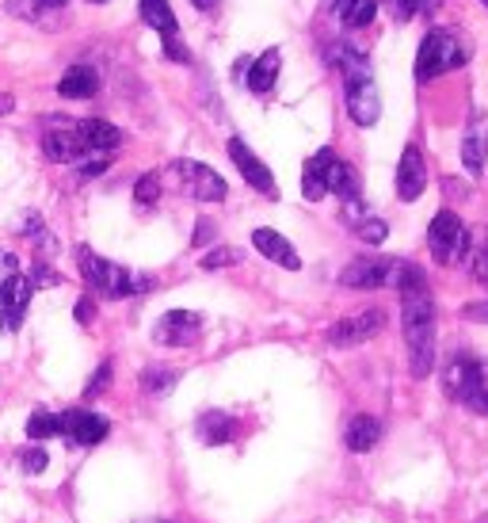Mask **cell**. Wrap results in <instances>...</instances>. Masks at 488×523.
Instances as JSON below:
<instances>
[{
	"label": "cell",
	"mask_w": 488,
	"mask_h": 523,
	"mask_svg": "<svg viewBox=\"0 0 488 523\" xmlns=\"http://www.w3.org/2000/svg\"><path fill=\"white\" fill-rule=\"evenodd\" d=\"M111 386V363H104V367H96V375H92V383H88V398H96V393H104Z\"/></svg>",
	"instance_id": "cell-38"
},
{
	"label": "cell",
	"mask_w": 488,
	"mask_h": 523,
	"mask_svg": "<svg viewBox=\"0 0 488 523\" xmlns=\"http://www.w3.org/2000/svg\"><path fill=\"white\" fill-rule=\"evenodd\" d=\"M469 58L473 50L454 31H427L420 42V54H416V77L435 80L442 73H450V69H462Z\"/></svg>",
	"instance_id": "cell-3"
},
{
	"label": "cell",
	"mask_w": 488,
	"mask_h": 523,
	"mask_svg": "<svg viewBox=\"0 0 488 523\" xmlns=\"http://www.w3.org/2000/svg\"><path fill=\"white\" fill-rule=\"evenodd\" d=\"M382 4H385V8H390V12H393V16H397V20H408V16H412V12H416V8H412V0H382Z\"/></svg>",
	"instance_id": "cell-42"
},
{
	"label": "cell",
	"mask_w": 488,
	"mask_h": 523,
	"mask_svg": "<svg viewBox=\"0 0 488 523\" xmlns=\"http://www.w3.org/2000/svg\"><path fill=\"white\" fill-rule=\"evenodd\" d=\"M279 65H282V54H279L275 46L264 50L260 58H252V62H248V77H244V84H248V92L264 96V92L275 89V80H279Z\"/></svg>",
	"instance_id": "cell-19"
},
{
	"label": "cell",
	"mask_w": 488,
	"mask_h": 523,
	"mask_svg": "<svg viewBox=\"0 0 488 523\" xmlns=\"http://www.w3.org/2000/svg\"><path fill=\"white\" fill-rule=\"evenodd\" d=\"M38 4H42V8H46V12H62V8L69 4V0H38Z\"/></svg>",
	"instance_id": "cell-46"
},
{
	"label": "cell",
	"mask_w": 488,
	"mask_h": 523,
	"mask_svg": "<svg viewBox=\"0 0 488 523\" xmlns=\"http://www.w3.org/2000/svg\"><path fill=\"white\" fill-rule=\"evenodd\" d=\"M57 283H62V275H57L54 267H46V264L35 267V287H57Z\"/></svg>",
	"instance_id": "cell-40"
},
{
	"label": "cell",
	"mask_w": 488,
	"mask_h": 523,
	"mask_svg": "<svg viewBox=\"0 0 488 523\" xmlns=\"http://www.w3.org/2000/svg\"><path fill=\"white\" fill-rule=\"evenodd\" d=\"M324 4H328V8H332V12H340L343 4H348V0H324Z\"/></svg>",
	"instance_id": "cell-48"
},
{
	"label": "cell",
	"mask_w": 488,
	"mask_h": 523,
	"mask_svg": "<svg viewBox=\"0 0 488 523\" xmlns=\"http://www.w3.org/2000/svg\"><path fill=\"white\" fill-rule=\"evenodd\" d=\"M77 131H80L84 146H88L92 153H114L122 146V131L111 126L107 119H84V122H77Z\"/></svg>",
	"instance_id": "cell-20"
},
{
	"label": "cell",
	"mask_w": 488,
	"mask_h": 523,
	"mask_svg": "<svg viewBox=\"0 0 488 523\" xmlns=\"http://www.w3.org/2000/svg\"><path fill=\"white\" fill-rule=\"evenodd\" d=\"M92 4H104V0H92Z\"/></svg>",
	"instance_id": "cell-49"
},
{
	"label": "cell",
	"mask_w": 488,
	"mask_h": 523,
	"mask_svg": "<svg viewBox=\"0 0 488 523\" xmlns=\"http://www.w3.org/2000/svg\"><path fill=\"white\" fill-rule=\"evenodd\" d=\"M73 314H77V321H80V325H92V317H96V306H92V299H80Z\"/></svg>",
	"instance_id": "cell-43"
},
{
	"label": "cell",
	"mask_w": 488,
	"mask_h": 523,
	"mask_svg": "<svg viewBox=\"0 0 488 523\" xmlns=\"http://www.w3.org/2000/svg\"><path fill=\"white\" fill-rule=\"evenodd\" d=\"M107 164H111V153H92L77 168H80V176H99V173H107Z\"/></svg>",
	"instance_id": "cell-36"
},
{
	"label": "cell",
	"mask_w": 488,
	"mask_h": 523,
	"mask_svg": "<svg viewBox=\"0 0 488 523\" xmlns=\"http://www.w3.org/2000/svg\"><path fill=\"white\" fill-rule=\"evenodd\" d=\"M427 188V164H424V153L408 146L405 153H400V164H397V199L400 203H412L420 199Z\"/></svg>",
	"instance_id": "cell-16"
},
{
	"label": "cell",
	"mask_w": 488,
	"mask_h": 523,
	"mask_svg": "<svg viewBox=\"0 0 488 523\" xmlns=\"http://www.w3.org/2000/svg\"><path fill=\"white\" fill-rule=\"evenodd\" d=\"M27 435H31L35 443L50 440V435H57V413H35L31 420H27Z\"/></svg>",
	"instance_id": "cell-33"
},
{
	"label": "cell",
	"mask_w": 488,
	"mask_h": 523,
	"mask_svg": "<svg viewBox=\"0 0 488 523\" xmlns=\"http://www.w3.org/2000/svg\"><path fill=\"white\" fill-rule=\"evenodd\" d=\"M8 16H16V20H27V23H46L54 12H46L38 4V0H8Z\"/></svg>",
	"instance_id": "cell-29"
},
{
	"label": "cell",
	"mask_w": 488,
	"mask_h": 523,
	"mask_svg": "<svg viewBox=\"0 0 488 523\" xmlns=\"http://www.w3.org/2000/svg\"><path fill=\"white\" fill-rule=\"evenodd\" d=\"M427 249L439 264H462L469 257V230L454 210H439L427 225Z\"/></svg>",
	"instance_id": "cell-4"
},
{
	"label": "cell",
	"mask_w": 488,
	"mask_h": 523,
	"mask_svg": "<svg viewBox=\"0 0 488 523\" xmlns=\"http://www.w3.org/2000/svg\"><path fill=\"white\" fill-rule=\"evenodd\" d=\"M57 92H62L65 100H92V96L99 92V77H96V69H88V65H73V69H65V77L57 80Z\"/></svg>",
	"instance_id": "cell-23"
},
{
	"label": "cell",
	"mask_w": 488,
	"mask_h": 523,
	"mask_svg": "<svg viewBox=\"0 0 488 523\" xmlns=\"http://www.w3.org/2000/svg\"><path fill=\"white\" fill-rule=\"evenodd\" d=\"M156 199H161V173H146V176L134 183V203L153 207Z\"/></svg>",
	"instance_id": "cell-32"
},
{
	"label": "cell",
	"mask_w": 488,
	"mask_h": 523,
	"mask_svg": "<svg viewBox=\"0 0 488 523\" xmlns=\"http://www.w3.org/2000/svg\"><path fill=\"white\" fill-rule=\"evenodd\" d=\"M16 111V96H8V92H0V119L12 115Z\"/></svg>",
	"instance_id": "cell-44"
},
{
	"label": "cell",
	"mask_w": 488,
	"mask_h": 523,
	"mask_svg": "<svg viewBox=\"0 0 488 523\" xmlns=\"http://www.w3.org/2000/svg\"><path fill=\"white\" fill-rule=\"evenodd\" d=\"M164 58H172V62H191V54H188V46H183L180 35H164Z\"/></svg>",
	"instance_id": "cell-37"
},
{
	"label": "cell",
	"mask_w": 488,
	"mask_h": 523,
	"mask_svg": "<svg viewBox=\"0 0 488 523\" xmlns=\"http://www.w3.org/2000/svg\"><path fill=\"white\" fill-rule=\"evenodd\" d=\"M252 245L260 249V257H267L271 264H279V267H290V272H298V267H301V257L294 252V245L286 241L282 233L267 230V225H260V230L252 233Z\"/></svg>",
	"instance_id": "cell-18"
},
{
	"label": "cell",
	"mask_w": 488,
	"mask_h": 523,
	"mask_svg": "<svg viewBox=\"0 0 488 523\" xmlns=\"http://www.w3.org/2000/svg\"><path fill=\"white\" fill-rule=\"evenodd\" d=\"M481 523H488V519H481Z\"/></svg>",
	"instance_id": "cell-50"
},
{
	"label": "cell",
	"mask_w": 488,
	"mask_h": 523,
	"mask_svg": "<svg viewBox=\"0 0 488 523\" xmlns=\"http://www.w3.org/2000/svg\"><path fill=\"white\" fill-rule=\"evenodd\" d=\"M141 386L161 398V393H168L172 386H176V371H164V367H149V371L141 375Z\"/></svg>",
	"instance_id": "cell-31"
},
{
	"label": "cell",
	"mask_w": 488,
	"mask_h": 523,
	"mask_svg": "<svg viewBox=\"0 0 488 523\" xmlns=\"http://www.w3.org/2000/svg\"><path fill=\"white\" fill-rule=\"evenodd\" d=\"M484 4H488V0H484Z\"/></svg>",
	"instance_id": "cell-51"
},
{
	"label": "cell",
	"mask_w": 488,
	"mask_h": 523,
	"mask_svg": "<svg viewBox=\"0 0 488 523\" xmlns=\"http://www.w3.org/2000/svg\"><path fill=\"white\" fill-rule=\"evenodd\" d=\"M195 432H198V440H203L206 447H222L233 440V432H237V424L229 413H222V409H210V413H203L195 420Z\"/></svg>",
	"instance_id": "cell-22"
},
{
	"label": "cell",
	"mask_w": 488,
	"mask_h": 523,
	"mask_svg": "<svg viewBox=\"0 0 488 523\" xmlns=\"http://www.w3.org/2000/svg\"><path fill=\"white\" fill-rule=\"evenodd\" d=\"M348 115L358 126H374L382 119V92L374 77H355L348 80Z\"/></svg>",
	"instance_id": "cell-14"
},
{
	"label": "cell",
	"mask_w": 488,
	"mask_h": 523,
	"mask_svg": "<svg viewBox=\"0 0 488 523\" xmlns=\"http://www.w3.org/2000/svg\"><path fill=\"white\" fill-rule=\"evenodd\" d=\"M317 168H321V176H324V188L340 195L343 203H358V195H363V183H358V173L348 164V161H340L332 149H321L317 157Z\"/></svg>",
	"instance_id": "cell-10"
},
{
	"label": "cell",
	"mask_w": 488,
	"mask_h": 523,
	"mask_svg": "<svg viewBox=\"0 0 488 523\" xmlns=\"http://www.w3.org/2000/svg\"><path fill=\"white\" fill-rule=\"evenodd\" d=\"M77 264H80V275L84 283L96 291V294H104V299H130V294L138 291H149L153 287V279L149 275H134V272H126L122 264H111L104 257H96V252L88 245H80L77 249Z\"/></svg>",
	"instance_id": "cell-2"
},
{
	"label": "cell",
	"mask_w": 488,
	"mask_h": 523,
	"mask_svg": "<svg viewBox=\"0 0 488 523\" xmlns=\"http://www.w3.org/2000/svg\"><path fill=\"white\" fill-rule=\"evenodd\" d=\"M210 241H214V222H210V218H198L195 233H191V245L203 249V245H210Z\"/></svg>",
	"instance_id": "cell-39"
},
{
	"label": "cell",
	"mask_w": 488,
	"mask_h": 523,
	"mask_svg": "<svg viewBox=\"0 0 488 523\" xmlns=\"http://www.w3.org/2000/svg\"><path fill=\"white\" fill-rule=\"evenodd\" d=\"M229 157H233V164H237V173L252 183L260 195H267V199H279V188H275V176H271V168L256 157V153L244 146L240 138H229Z\"/></svg>",
	"instance_id": "cell-12"
},
{
	"label": "cell",
	"mask_w": 488,
	"mask_h": 523,
	"mask_svg": "<svg viewBox=\"0 0 488 523\" xmlns=\"http://www.w3.org/2000/svg\"><path fill=\"white\" fill-rule=\"evenodd\" d=\"M31 291H35V283L23 279L20 272H12L0 283V329L4 333H16L23 325V314L31 306Z\"/></svg>",
	"instance_id": "cell-9"
},
{
	"label": "cell",
	"mask_w": 488,
	"mask_h": 523,
	"mask_svg": "<svg viewBox=\"0 0 488 523\" xmlns=\"http://www.w3.org/2000/svg\"><path fill=\"white\" fill-rule=\"evenodd\" d=\"M385 329V309H363V314H351L336 321L328 329V344L332 348H355V344H366Z\"/></svg>",
	"instance_id": "cell-7"
},
{
	"label": "cell",
	"mask_w": 488,
	"mask_h": 523,
	"mask_svg": "<svg viewBox=\"0 0 488 523\" xmlns=\"http://www.w3.org/2000/svg\"><path fill=\"white\" fill-rule=\"evenodd\" d=\"M42 153H46V161H54V164H80L84 157H92V149L84 146L77 122L62 126V131H46V138H42Z\"/></svg>",
	"instance_id": "cell-13"
},
{
	"label": "cell",
	"mask_w": 488,
	"mask_h": 523,
	"mask_svg": "<svg viewBox=\"0 0 488 523\" xmlns=\"http://www.w3.org/2000/svg\"><path fill=\"white\" fill-rule=\"evenodd\" d=\"M229 264H240V249H233V245H222V249H214V252H206L203 257V267L206 272H218V267H229Z\"/></svg>",
	"instance_id": "cell-35"
},
{
	"label": "cell",
	"mask_w": 488,
	"mask_h": 523,
	"mask_svg": "<svg viewBox=\"0 0 488 523\" xmlns=\"http://www.w3.org/2000/svg\"><path fill=\"white\" fill-rule=\"evenodd\" d=\"M348 225H351V233L358 237V241H366V245H382L385 237H390V225H385L382 218L363 215L358 203H348Z\"/></svg>",
	"instance_id": "cell-24"
},
{
	"label": "cell",
	"mask_w": 488,
	"mask_h": 523,
	"mask_svg": "<svg viewBox=\"0 0 488 523\" xmlns=\"http://www.w3.org/2000/svg\"><path fill=\"white\" fill-rule=\"evenodd\" d=\"M462 317H466V321L488 325V302H469V306H462Z\"/></svg>",
	"instance_id": "cell-41"
},
{
	"label": "cell",
	"mask_w": 488,
	"mask_h": 523,
	"mask_svg": "<svg viewBox=\"0 0 488 523\" xmlns=\"http://www.w3.org/2000/svg\"><path fill=\"white\" fill-rule=\"evenodd\" d=\"M301 191H306V199L309 203H317V199H324L328 195V188H324V176H321V168H317V161H306V168H301Z\"/></svg>",
	"instance_id": "cell-28"
},
{
	"label": "cell",
	"mask_w": 488,
	"mask_h": 523,
	"mask_svg": "<svg viewBox=\"0 0 488 523\" xmlns=\"http://www.w3.org/2000/svg\"><path fill=\"white\" fill-rule=\"evenodd\" d=\"M408 260H393V257H358L340 272V283L351 291H378V287H397L405 275Z\"/></svg>",
	"instance_id": "cell-5"
},
{
	"label": "cell",
	"mask_w": 488,
	"mask_h": 523,
	"mask_svg": "<svg viewBox=\"0 0 488 523\" xmlns=\"http://www.w3.org/2000/svg\"><path fill=\"white\" fill-rule=\"evenodd\" d=\"M336 16H340L343 27H366L370 20L378 16V0H348Z\"/></svg>",
	"instance_id": "cell-27"
},
{
	"label": "cell",
	"mask_w": 488,
	"mask_h": 523,
	"mask_svg": "<svg viewBox=\"0 0 488 523\" xmlns=\"http://www.w3.org/2000/svg\"><path fill=\"white\" fill-rule=\"evenodd\" d=\"M469 272L477 283H488V233L477 230V233H469Z\"/></svg>",
	"instance_id": "cell-26"
},
{
	"label": "cell",
	"mask_w": 488,
	"mask_h": 523,
	"mask_svg": "<svg viewBox=\"0 0 488 523\" xmlns=\"http://www.w3.org/2000/svg\"><path fill=\"white\" fill-rule=\"evenodd\" d=\"M466 409H473V413H484L488 417V363H481L477 371V383H473V390L466 393Z\"/></svg>",
	"instance_id": "cell-30"
},
{
	"label": "cell",
	"mask_w": 488,
	"mask_h": 523,
	"mask_svg": "<svg viewBox=\"0 0 488 523\" xmlns=\"http://www.w3.org/2000/svg\"><path fill=\"white\" fill-rule=\"evenodd\" d=\"M20 466L27 474H42L50 466V455H46V447H38V443H31V447H23L20 451Z\"/></svg>",
	"instance_id": "cell-34"
},
{
	"label": "cell",
	"mask_w": 488,
	"mask_h": 523,
	"mask_svg": "<svg viewBox=\"0 0 488 523\" xmlns=\"http://www.w3.org/2000/svg\"><path fill=\"white\" fill-rule=\"evenodd\" d=\"M198 333H203V317L198 314H191V309H168V314L156 321L153 341L164 348H188L198 341Z\"/></svg>",
	"instance_id": "cell-11"
},
{
	"label": "cell",
	"mask_w": 488,
	"mask_h": 523,
	"mask_svg": "<svg viewBox=\"0 0 488 523\" xmlns=\"http://www.w3.org/2000/svg\"><path fill=\"white\" fill-rule=\"evenodd\" d=\"M462 164L469 176H481L488 164V111H473L466 122V138H462Z\"/></svg>",
	"instance_id": "cell-15"
},
{
	"label": "cell",
	"mask_w": 488,
	"mask_h": 523,
	"mask_svg": "<svg viewBox=\"0 0 488 523\" xmlns=\"http://www.w3.org/2000/svg\"><path fill=\"white\" fill-rule=\"evenodd\" d=\"M477 371H481V359L450 356L447 367H442V390H447V398L466 401V393L473 390V383H477Z\"/></svg>",
	"instance_id": "cell-17"
},
{
	"label": "cell",
	"mask_w": 488,
	"mask_h": 523,
	"mask_svg": "<svg viewBox=\"0 0 488 523\" xmlns=\"http://www.w3.org/2000/svg\"><path fill=\"white\" fill-rule=\"evenodd\" d=\"M172 173L180 176V188L191 195L198 203H222L225 199V180L214 173L210 164H198V161H176Z\"/></svg>",
	"instance_id": "cell-6"
},
{
	"label": "cell",
	"mask_w": 488,
	"mask_h": 523,
	"mask_svg": "<svg viewBox=\"0 0 488 523\" xmlns=\"http://www.w3.org/2000/svg\"><path fill=\"white\" fill-rule=\"evenodd\" d=\"M107 432H111L107 417L92 413V409H65V413H57V435H65L69 443L92 447L99 440H107Z\"/></svg>",
	"instance_id": "cell-8"
},
{
	"label": "cell",
	"mask_w": 488,
	"mask_h": 523,
	"mask_svg": "<svg viewBox=\"0 0 488 523\" xmlns=\"http://www.w3.org/2000/svg\"><path fill=\"white\" fill-rule=\"evenodd\" d=\"M382 440V424L378 417H366V413H358L348 420V428H343V443H348L351 451H358V455H366V451H374Z\"/></svg>",
	"instance_id": "cell-21"
},
{
	"label": "cell",
	"mask_w": 488,
	"mask_h": 523,
	"mask_svg": "<svg viewBox=\"0 0 488 523\" xmlns=\"http://www.w3.org/2000/svg\"><path fill=\"white\" fill-rule=\"evenodd\" d=\"M141 20H146L153 31L164 35H180V23H176V12H172L168 0H141Z\"/></svg>",
	"instance_id": "cell-25"
},
{
	"label": "cell",
	"mask_w": 488,
	"mask_h": 523,
	"mask_svg": "<svg viewBox=\"0 0 488 523\" xmlns=\"http://www.w3.org/2000/svg\"><path fill=\"white\" fill-rule=\"evenodd\" d=\"M191 4H195L198 12H214V8H218V0H191Z\"/></svg>",
	"instance_id": "cell-47"
},
{
	"label": "cell",
	"mask_w": 488,
	"mask_h": 523,
	"mask_svg": "<svg viewBox=\"0 0 488 523\" xmlns=\"http://www.w3.org/2000/svg\"><path fill=\"white\" fill-rule=\"evenodd\" d=\"M397 291H400V321H405V344H408V371L412 378H427L435 367V299L416 264L405 267Z\"/></svg>",
	"instance_id": "cell-1"
},
{
	"label": "cell",
	"mask_w": 488,
	"mask_h": 523,
	"mask_svg": "<svg viewBox=\"0 0 488 523\" xmlns=\"http://www.w3.org/2000/svg\"><path fill=\"white\" fill-rule=\"evenodd\" d=\"M412 8H416V12H439L442 0H412Z\"/></svg>",
	"instance_id": "cell-45"
}]
</instances>
